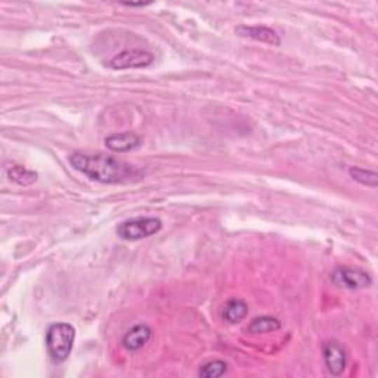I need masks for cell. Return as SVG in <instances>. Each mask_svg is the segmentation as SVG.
<instances>
[{
  "label": "cell",
  "mask_w": 378,
  "mask_h": 378,
  "mask_svg": "<svg viewBox=\"0 0 378 378\" xmlns=\"http://www.w3.org/2000/svg\"><path fill=\"white\" fill-rule=\"evenodd\" d=\"M154 62V55L142 49L123 50L108 62L113 69H129V68H147Z\"/></svg>",
  "instance_id": "cell-5"
},
{
  "label": "cell",
  "mask_w": 378,
  "mask_h": 378,
  "mask_svg": "<svg viewBox=\"0 0 378 378\" xmlns=\"http://www.w3.org/2000/svg\"><path fill=\"white\" fill-rule=\"evenodd\" d=\"M279 328H281V322H279L276 318H274V316H259V318H255L253 320L250 322V324L245 328V331L248 334L259 335V334L275 332Z\"/></svg>",
  "instance_id": "cell-11"
},
{
  "label": "cell",
  "mask_w": 378,
  "mask_h": 378,
  "mask_svg": "<svg viewBox=\"0 0 378 378\" xmlns=\"http://www.w3.org/2000/svg\"><path fill=\"white\" fill-rule=\"evenodd\" d=\"M236 33L243 37L263 41V43H269L272 46L281 45V37H279V34L264 25H241L236 29Z\"/></svg>",
  "instance_id": "cell-9"
},
{
  "label": "cell",
  "mask_w": 378,
  "mask_h": 378,
  "mask_svg": "<svg viewBox=\"0 0 378 378\" xmlns=\"http://www.w3.org/2000/svg\"><path fill=\"white\" fill-rule=\"evenodd\" d=\"M248 315V304L241 299H231L223 306L222 318L225 319L228 324H240L243 319Z\"/></svg>",
  "instance_id": "cell-10"
},
{
  "label": "cell",
  "mask_w": 378,
  "mask_h": 378,
  "mask_svg": "<svg viewBox=\"0 0 378 378\" xmlns=\"http://www.w3.org/2000/svg\"><path fill=\"white\" fill-rule=\"evenodd\" d=\"M228 363L225 360H210L201 365L198 375L203 378H219L228 372Z\"/></svg>",
  "instance_id": "cell-13"
},
{
  "label": "cell",
  "mask_w": 378,
  "mask_h": 378,
  "mask_svg": "<svg viewBox=\"0 0 378 378\" xmlns=\"http://www.w3.org/2000/svg\"><path fill=\"white\" fill-rule=\"evenodd\" d=\"M76 340V330L67 322H57L48 328L46 347L49 358L55 363L65 362L73 352Z\"/></svg>",
  "instance_id": "cell-2"
},
{
  "label": "cell",
  "mask_w": 378,
  "mask_h": 378,
  "mask_svg": "<svg viewBox=\"0 0 378 378\" xmlns=\"http://www.w3.org/2000/svg\"><path fill=\"white\" fill-rule=\"evenodd\" d=\"M163 222L158 217H133L120 223L117 235L124 241H137L161 231Z\"/></svg>",
  "instance_id": "cell-3"
},
{
  "label": "cell",
  "mask_w": 378,
  "mask_h": 378,
  "mask_svg": "<svg viewBox=\"0 0 378 378\" xmlns=\"http://www.w3.org/2000/svg\"><path fill=\"white\" fill-rule=\"evenodd\" d=\"M331 281L342 288L362 290L372 284V278L360 269L353 268H337L331 274Z\"/></svg>",
  "instance_id": "cell-4"
},
{
  "label": "cell",
  "mask_w": 378,
  "mask_h": 378,
  "mask_svg": "<svg viewBox=\"0 0 378 378\" xmlns=\"http://www.w3.org/2000/svg\"><path fill=\"white\" fill-rule=\"evenodd\" d=\"M6 175L9 180H12L13 184L21 185V187H29L33 185L37 180V173L33 170H29L27 167L20 166V164H12L6 167Z\"/></svg>",
  "instance_id": "cell-12"
},
{
  "label": "cell",
  "mask_w": 378,
  "mask_h": 378,
  "mask_svg": "<svg viewBox=\"0 0 378 378\" xmlns=\"http://www.w3.org/2000/svg\"><path fill=\"white\" fill-rule=\"evenodd\" d=\"M322 356H324L327 371L331 375L339 377L344 372L347 367V353L339 342H327L322 347Z\"/></svg>",
  "instance_id": "cell-6"
},
{
  "label": "cell",
  "mask_w": 378,
  "mask_h": 378,
  "mask_svg": "<svg viewBox=\"0 0 378 378\" xmlns=\"http://www.w3.org/2000/svg\"><path fill=\"white\" fill-rule=\"evenodd\" d=\"M68 160L74 170L100 184L120 185L142 177V172L137 167L107 154H85L76 151Z\"/></svg>",
  "instance_id": "cell-1"
},
{
  "label": "cell",
  "mask_w": 378,
  "mask_h": 378,
  "mask_svg": "<svg viewBox=\"0 0 378 378\" xmlns=\"http://www.w3.org/2000/svg\"><path fill=\"white\" fill-rule=\"evenodd\" d=\"M151 335L152 330L149 325L137 324L123 335L121 344L126 350H129V352H137V350H141L149 342Z\"/></svg>",
  "instance_id": "cell-8"
},
{
  "label": "cell",
  "mask_w": 378,
  "mask_h": 378,
  "mask_svg": "<svg viewBox=\"0 0 378 378\" xmlns=\"http://www.w3.org/2000/svg\"><path fill=\"white\" fill-rule=\"evenodd\" d=\"M142 139L133 132L113 133L105 137V147L113 152H130L141 148Z\"/></svg>",
  "instance_id": "cell-7"
},
{
  "label": "cell",
  "mask_w": 378,
  "mask_h": 378,
  "mask_svg": "<svg viewBox=\"0 0 378 378\" xmlns=\"http://www.w3.org/2000/svg\"><path fill=\"white\" fill-rule=\"evenodd\" d=\"M350 177L356 180L358 184L368 187V188H377L378 187V175L374 170H367V169H360V167H352L349 170Z\"/></svg>",
  "instance_id": "cell-14"
}]
</instances>
